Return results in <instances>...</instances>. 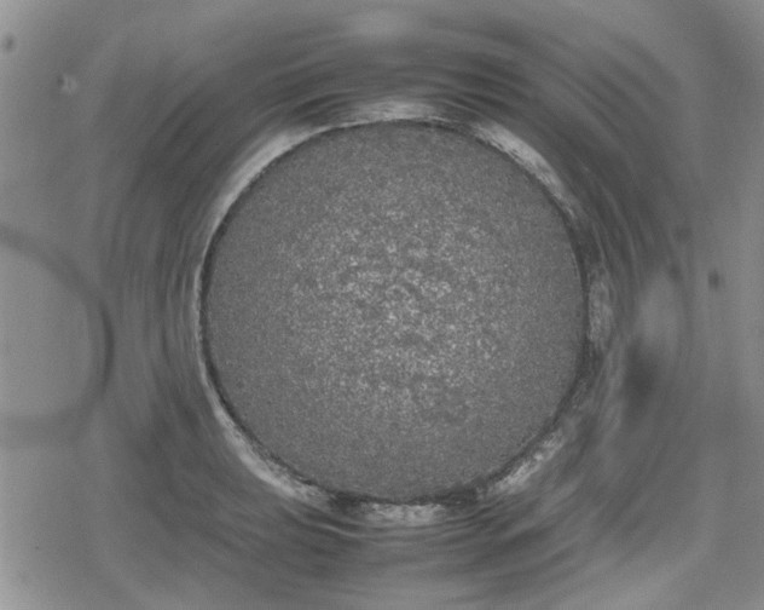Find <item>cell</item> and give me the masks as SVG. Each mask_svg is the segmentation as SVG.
Here are the masks:
<instances>
[{
  "instance_id": "cell-2",
  "label": "cell",
  "mask_w": 764,
  "mask_h": 610,
  "mask_svg": "<svg viewBox=\"0 0 764 610\" xmlns=\"http://www.w3.org/2000/svg\"><path fill=\"white\" fill-rule=\"evenodd\" d=\"M560 441L559 437H553V439L544 443L534 454H531L528 459L520 463L518 468H515L505 479L497 483L494 487L495 493H512L517 491L518 488L523 487L559 450Z\"/></svg>"
},
{
  "instance_id": "cell-3",
  "label": "cell",
  "mask_w": 764,
  "mask_h": 610,
  "mask_svg": "<svg viewBox=\"0 0 764 610\" xmlns=\"http://www.w3.org/2000/svg\"><path fill=\"white\" fill-rule=\"evenodd\" d=\"M593 309L594 335L604 341L609 336L613 315L610 293L604 287L596 291Z\"/></svg>"
},
{
  "instance_id": "cell-1",
  "label": "cell",
  "mask_w": 764,
  "mask_h": 610,
  "mask_svg": "<svg viewBox=\"0 0 764 610\" xmlns=\"http://www.w3.org/2000/svg\"><path fill=\"white\" fill-rule=\"evenodd\" d=\"M479 131L485 140L499 148L500 151L507 153L509 157L517 160L520 165H523L524 168L546 183L551 188V191L557 193L559 197L563 194L564 187L557 174H555L547 161L542 158V155L537 153L534 148H531L528 143L520 140L511 131L496 124L483 126Z\"/></svg>"
}]
</instances>
